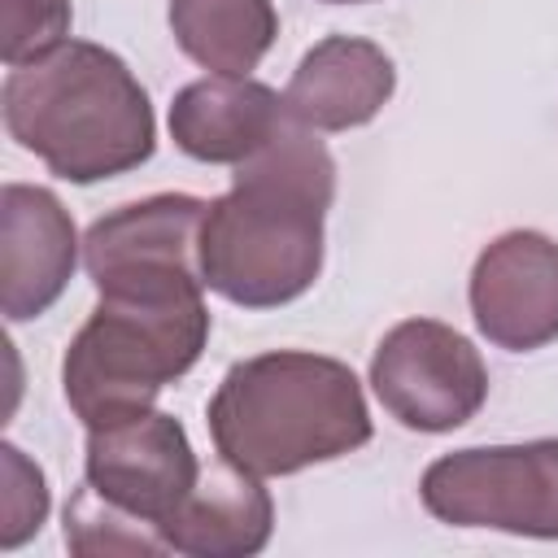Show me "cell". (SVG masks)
Masks as SVG:
<instances>
[{
  "mask_svg": "<svg viewBox=\"0 0 558 558\" xmlns=\"http://www.w3.org/2000/svg\"><path fill=\"white\" fill-rule=\"evenodd\" d=\"M371 388L401 427L436 436L480 414L488 397V366L449 323L405 318L379 340L371 357Z\"/></svg>",
  "mask_w": 558,
  "mask_h": 558,
  "instance_id": "6",
  "label": "cell"
},
{
  "mask_svg": "<svg viewBox=\"0 0 558 558\" xmlns=\"http://www.w3.org/2000/svg\"><path fill=\"white\" fill-rule=\"evenodd\" d=\"M65 545L70 554L96 558V554H170L157 523L113 506L92 484H83L65 506Z\"/></svg>",
  "mask_w": 558,
  "mask_h": 558,
  "instance_id": "15",
  "label": "cell"
},
{
  "mask_svg": "<svg viewBox=\"0 0 558 558\" xmlns=\"http://www.w3.org/2000/svg\"><path fill=\"white\" fill-rule=\"evenodd\" d=\"M0 105L9 135L70 183L126 174L157 148L148 92L118 52L87 39L9 70Z\"/></svg>",
  "mask_w": 558,
  "mask_h": 558,
  "instance_id": "2",
  "label": "cell"
},
{
  "mask_svg": "<svg viewBox=\"0 0 558 558\" xmlns=\"http://www.w3.org/2000/svg\"><path fill=\"white\" fill-rule=\"evenodd\" d=\"M288 126V105L275 87L235 74L187 83L170 100V140L205 166H240Z\"/></svg>",
  "mask_w": 558,
  "mask_h": 558,
  "instance_id": "11",
  "label": "cell"
},
{
  "mask_svg": "<svg viewBox=\"0 0 558 558\" xmlns=\"http://www.w3.org/2000/svg\"><path fill=\"white\" fill-rule=\"evenodd\" d=\"M78 235L70 209L31 183L0 192V310L9 323L39 318L70 283Z\"/></svg>",
  "mask_w": 558,
  "mask_h": 558,
  "instance_id": "10",
  "label": "cell"
},
{
  "mask_svg": "<svg viewBox=\"0 0 558 558\" xmlns=\"http://www.w3.org/2000/svg\"><path fill=\"white\" fill-rule=\"evenodd\" d=\"M327 4H362V0H327Z\"/></svg>",
  "mask_w": 558,
  "mask_h": 558,
  "instance_id": "18",
  "label": "cell"
},
{
  "mask_svg": "<svg viewBox=\"0 0 558 558\" xmlns=\"http://www.w3.org/2000/svg\"><path fill=\"white\" fill-rule=\"evenodd\" d=\"M83 475L100 497L157 523L161 532V519L192 493L201 462L179 418L144 410L109 427H87Z\"/></svg>",
  "mask_w": 558,
  "mask_h": 558,
  "instance_id": "8",
  "label": "cell"
},
{
  "mask_svg": "<svg viewBox=\"0 0 558 558\" xmlns=\"http://www.w3.org/2000/svg\"><path fill=\"white\" fill-rule=\"evenodd\" d=\"M275 501L262 488V475H248L235 462L201 466L192 493L161 519V541L170 554L187 558H244L270 541Z\"/></svg>",
  "mask_w": 558,
  "mask_h": 558,
  "instance_id": "13",
  "label": "cell"
},
{
  "mask_svg": "<svg viewBox=\"0 0 558 558\" xmlns=\"http://www.w3.org/2000/svg\"><path fill=\"white\" fill-rule=\"evenodd\" d=\"M397 87L392 57L357 35H327L314 44L288 78V118L310 131H353L366 126Z\"/></svg>",
  "mask_w": 558,
  "mask_h": 558,
  "instance_id": "12",
  "label": "cell"
},
{
  "mask_svg": "<svg viewBox=\"0 0 558 558\" xmlns=\"http://www.w3.org/2000/svg\"><path fill=\"white\" fill-rule=\"evenodd\" d=\"M471 318L484 340L532 353L558 340V244L541 231H506L475 257Z\"/></svg>",
  "mask_w": 558,
  "mask_h": 558,
  "instance_id": "9",
  "label": "cell"
},
{
  "mask_svg": "<svg viewBox=\"0 0 558 558\" xmlns=\"http://www.w3.org/2000/svg\"><path fill=\"white\" fill-rule=\"evenodd\" d=\"M170 35L209 74L244 78L270 52L279 13L270 0H170Z\"/></svg>",
  "mask_w": 558,
  "mask_h": 558,
  "instance_id": "14",
  "label": "cell"
},
{
  "mask_svg": "<svg viewBox=\"0 0 558 558\" xmlns=\"http://www.w3.org/2000/svg\"><path fill=\"white\" fill-rule=\"evenodd\" d=\"M209 340L205 283H144L100 292L65 349L61 388L87 427L153 410L157 392L187 375Z\"/></svg>",
  "mask_w": 558,
  "mask_h": 558,
  "instance_id": "4",
  "label": "cell"
},
{
  "mask_svg": "<svg viewBox=\"0 0 558 558\" xmlns=\"http://www.w3.org/2000/svg\"><path fill=\"white\" fill-rule=\"evenodd\" d=\"M218 458L248 475H296L371 440L357 375L323 353L275 349L235 362L205 410Z\"/></svg>",
  "mask_w": 558,
  "mask_h": 558,
  "instance_id": "3",
  "label": "cell"
},
{
  "mask_svg": "<svg viewBox=\"0 0 558 558\" xmlns=\"http://www.w3.org/2000/svg\"><path fill=\"white\" fill-rule=\"evenodd\" d=\"M48 519V484L44 471L17 449H0V549H17Z\"/></svg>",
  "mask_w": 558,
  "mask_h": 558,
  "instance_id": "16",
  "label": "cell"
},
{
  "mask_svg": "<svg viewBox=\"0 0 558 558\" xmlns=\"http://www.w3.org/2000/svg\"><path fill=\"white\" fill-rule=\"evenodd\" d=\"M70 35V0H4L0 57L9 70L61 48Z\"/></svg>",
  "mask_w": 558,
  "mask_h": 558,
  "instance_id": "17",
  "label": "cell"
},
{
  "mask_svg": "<svg viewBox=\"0 0 558 558\" xmlns=\"http://www.w3.org/2000/svg\"><path fill=\"white\" fill-rule=\"evenodd\" d=\"M418 497L449 527L558 541V436L445 453L423 471Z\"/></svg>",
  "mask_w": 558,
  "mask_h": 558,
  "instance_id": "5",
  "label": "cell"
},
{
  "mask_svg": "<svg viewBox=\"0 0 558 558\" xmlns=\"http://www.w3.org/2000/svg\"><path fill=\"white\" fill-rule=\"evenodd\" d=\"M336 161L318 131L288 126L235 166L201 222V279L231 305L275 310L305 296L323 270V218Z\"/></svg>",
  "mask_w": 558,
  "mask_h": 558,
  "instance_id": "1",
  "label": "cell"
},
{
  "mask_svg": "<svg viewBox=\"0 0 558 558\" xmlns=\"http://www.w3.org/2000/svg\"><path fill=\"white\" fill-rule=\"evenodd\" d=\"M209 201L161 192L96 218L83 235V266L96 292L201 279V222ZM205 283V279H201Z\"/></svg>",
  "mask_w": 558,
  "mask_h": 558,
  "instance_id": "7",
  "label": "cell"
}]
</instances>
